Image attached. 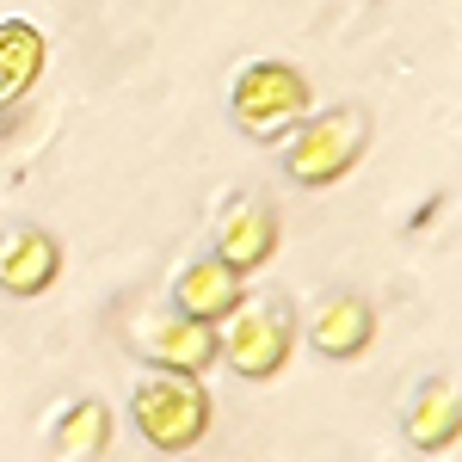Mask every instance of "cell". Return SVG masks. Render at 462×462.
I'll list each match as a JSON object with an SVG mask.
<instances>
[{"instance_id": "obj_10", "label": "cell", "mask_w": 462, "mask_h": 462, "mask_svg": "<svg viewBox=\"0 0 462 462\" xmlns=\"http://www.w3.org/2000/svg\"><path fill=\"white\" fill-rule=\"evenodd\" d=\"M43 74V32L25 19H6L0 25V111H13Z\"/></svg>"}, {"instance_id": "obj_12", "label": "cell", "mask_w": 462, "mask_h": 462, "mask_svg": "<svg viewBox=\"0 0 462 462\" xmlns=\"http://www.w3.org/2000/svg\"><path fill=\"white\" fill-rule=\"evenodd\" d=\"M106 450H111V407H106V401H80L69 420L56 426V457L99 462Z\"/></svg>"}, {"instance_id": "obj_3", "label": "cell", "mask_w": 462, "mask_h": 462, "mask_svg": "<svg viewBox=\"0 0 462 462\" xmlns=\"http://www.w3.org/2000/svg\"><path fill=\"white\" fill-rule=\"evenodd\" d=\"M309 111H315V93H309L302 69H290V62H253L235 80V124H241V136H253V143L290 136Z\"/></svg>"}, {"instance_id": "obj_1", "label": "cell", "mask_w": 462, "mask_h": 462, "mask_svg": "<svg viewBox=\"0 0 462 462\" xmlns=\"http://www.w3.org/2000/svg\"><path fill=\"white\" fill-rule=\"evenodd\" d=\"M130 413H136V431L161 457H185L210 431V394L185 370H148L136 383V394H130Z\"/></svg>"}, {"instance_id": "obj_8", "label": "cell", "mask_w": 462, "mask_h": 462, "mask_svg": "<svg viewBox=\"0 0 462 462\" xmlns=\"http://www.w3.org/2000/svg\"><path fill=\"white\" fill-rule=\"evenodd\" d=\"M241 302V272H228L216 253H204V259H191L185 272H179V284H173V309L179 315H191V320H222L228 309Z\"/></svg>"}, {"instance_id": "obj_2", "label": "cell", "mask_w": 462, "mask_h": 462, "mask_svg": "<svg viewBox=\"0 0 462 462\" xmlns=\"http://www.w3.org/2000/svg\"><path fill=\"white\" fill-rule=\"evenodd\" d=\"M364 148H370V111L364 106H333L320 117L309 111L284 154V167L296 185H333V179H346L364 161Z\"/></svg>"}, {"instance_id": "obj_4", "label": "cell", "mask_w": 462, "mask_h": 462, "mask_svg": "<svg viewBox=\"0 0 462 462\" xmlns=\"http://www.w3.org/2000/svg\"><path fill=\"white\" fill-rule=\"evenodd\" d=\"M216 352L228 357L241 376L265 383L278 376L290 357V309L278 296H259V302H235L228 315L216 320Z\"/></svg>"}, {"instance_id": "obj_9", "label": "cell", "mask_w": 462, "mask_h": 462, "mask_svg": "<svg viewBox=\"0 0 462 462\" xmlns=\"http://www.w3.org/2000/svg\"><path fill=\"white\" fill-rule=\"evenodd\" d=\"M370 333H376V315H370V302L364 296H327L309 320V339H315L320 357H357L370 346Z\"/></svg>"}, {"instance_id": "obj_11", "label": "cell", "mask_w": 462, "mask_h": 462, "mask_svg": "<svg viewBox=\"0 0 462 462\" xmlns=\"http://www.w3.org/2000/svg\"><path fill=\"white\" fill-rule=\"evenodd\" d=\"M462 426V401L457 389L444 383V376H431L426 389L413 394V407H407V444L413 450H444Z\"/></svg>"}, {"instance_id": "obj_7", "label": "cell", "mask_w": 462, "mask_h": 462, "mask_svg": "<svg viewBox=\"0 0 462 462\" xmlns=\"http://www.w3.org/2000/svg\"><path fill=\"white\" fill-rule=\"evenodd\" d=\"M56 278H62V247L43 228L32 222L0 228V290L6 296H43Z\"/></svg>"}, {"instance_id": "obj_6", "label": "cell", "mask_w": 462, "mask_h": 462, "mask_svg": "<svg viewBox=\"0 0 462 462\" xmlns=\"http://www.w3.org/2000/svg\"><path fill=\"white\" fill-rule=\"evenodd\" d=\"M136 352L154 364V370H185V376H204L216 364V327L191 315H154L136 320Z\"/></svg>"}, {"instance_id": "obj_5", "label": "cell", "mask_w": 462, "mask_h": 462, "mask_svg": "<svg viewBox=\"0 0 462 462\" xmlns=\"http://www.w3.org/2000/svg\"><path fill=\"white\" fill-rule=\"evenodd\" d=\"M272 253H278V210L265 198H228L216 216V259L247 278L259 265H272Z\"/></svg>"}]
</instances>
